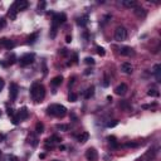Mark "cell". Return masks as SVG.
<instances>
[{
	"label": "cell",
	"mask_w": 161,
	"mask_h": 161,
	"mask_svg": "<svg viewBox=\"0 0 161 161\" xmlns=\"http://www.w3.org/2000/svg\"><path fill=\"white\" fill-rule=\"evenodd\" d=\"M57 129L58 130H60V131H68L69 130V126L68 125H57Z\"/></svg>",
	"instance_id": "484cf974"
},
{
	"label": "cell",
	"mask_w": 161,
	"mask_h": 161,
	"mask_svg": "<svg viewBox=\"0 0 161 161\" xmlns=\"http://www.w3.org/2000/svg\"><path fill=\"white\" fill-rule=\"evenodd\" d=\"M67 20V15L64 13H58L54 14L53 17V22H52V29H50V38H56L57 35V29L60 24L66 23Z\"/></svg>",
	"instance_id": "6da1fadb"
},
{
	"label": "cell",
	"mask_w": 161,
	"mask_h": 161,
	"mask_svg": "<svg viewBox=\"0 0 161 161\" xmlns=\"http://www.w3.org/2000/svg\"><path fill=\"white\" fill-rule=\"evenodd\" d=\"M17 14H18V10L15 9L14 5H11V7L9 8V11H8L9 18H10L11 20H15V19H17Z\"/></svg>",
	"instance_id": "9a60e30c"
},
{
	"label": "cell",
	"mask_w": 161,
	"mask_h": 161,
	"mask_svg": "<svg viewBox=\"0 0 161 161\" xmlns=\"http://www.w3.org/2000/svg\"><path fill=\"white\" fill-rule=\"evenodd\" d=\"M160 69H161V66L160 64H155L154 67H152V73L156 76V80L160 82Z\"/></svg>",
	"instance_id": "d6986e66"
},
{
	"label": "cell",
	"mask_w": 161,
	"mask_h": 161,
	"mask_svg": "<svg viewBox=\"0 0 161 161\" xmlns=\"http://www.w3.org/2000/svg\"><path fill=\"white\" fill-rule=\"evenodd\" d=\"M18 92H19V87H18L17 83H10V87H9V95H10V98L15 101L18 97Z\"/></svg>",
	"instance_id": "52a82bcc"
},
{
	"label": "cell",
	"mask_w": 161,
	"mask_h": 161,
	"mask_svg": "<svg viewBox=\"0 0 161 161\" xmlns=\"http://www.w3.org/2000/svg\"><path fill=\"white\" fill-rule=\"evenodd\" d=\"M45 5H47V3L45 1H40L38 4V10H44L45 9Z\"/></svg>",
	"instance_id": "836d02e7"
},
{
	"label": "cell",
	"mask_w": 161,
	"mask_h": 161,
	"mask_svg": "<svg viewBox=\"0 0 161 161\" xmlns=\"http://www.w3.org/2000/svg\"><path fill=\"white\" fill-rule=\"evenodd\" d=\"M74 63H78V56L74 54Z\"/></svg>",
	"instance_id": "b9f144b4"
},
{
	"label": "cell",
	"mask_w": 161,
	"mask_h": 161,
	"mask_svg": "<svg viewBox=\"0 0 161 161\" xmlns=\"http://www.w3.org/2000/svg\"><path fill=\"white\" fill-rule=\"evenodd\" d=\"M91 72H92V71H91V69H86V72H84V74H89Z\"/></svg>",
	"instance_id": "ee69618b"
},
{
	"label": "cell",
	"mask_w": 161,
	"mask_h": 161,
	"mask_svg": "<svg viewBox=\"0 0 161 161\" xmlns=\"http://www.w3.org/2000/svg\"><path fill=\"white\" fill-rule=\"evenodd\" d=\"M121 71L123 72V73H126V74H132V72H133V67L131 63H129V62H125L121 64Z\"/></svg>",
	"instance_id": "9c48e42d"
},
{
	"label": "cell",
	"mask_w": 161,
	"mask_h": 161,
	"mask_svg": "<svg viewBox=\"0 0 161 161\" xmlns=\"http://www.w3.org/2000/svg\"><path fill=\"white\" fill-rule=\"evenodd\" d=\"M59 53H60V54H62V56H64V57H66V56H67V54H68V52H67V49H62V50H60V52H59Z\"/></svg>",
	"instance_id": "74e56055"
},
{
	"label": "cell",
	"mask_w": 161,
	"mask_h": 161,
	"mask_svg": "<svg viewBox=\"0 0 161 161\" xmlns=\"http://www.w3.org/2000/svg\"><path fill=\"white\" fill-rule=\"evenodd\" d=\"M108 84H110V82H108V80H107V78H105V82H103V86H105V87H107Z\"/></svg>",
	"instance_id": "60d3db41"
},
{
	"label": "cell",
	"mask_w": 161,
	"mask_h": 161,
	"mask_svg": "<svg viewBox=\"0 0 161 161\" xmlns=\"http://www.w3.org/2000/svg\"><path fill=\"white\" fill-rule=\"evenodd\" d=\"M1 44L4 45V47L7 48L8 50L13 49V48L15 47V42L14 40H10V39H1Z\"/></svg>",
	"instance_id": "7c38bea8"
},
{
	"label": "cell",
	"mask_w": 161,
	"mask_h": 161,
	"mask_svg": "<svg viewBox=\"0 0 161 161\" xmlns=\"http://www.w3.org/2000/svg\"><path fill=\"white\" fill-rule=\"evenodd\" d=\"M47 111L49 115H53L56 117H64L67 115V108L62 105H57V103L56 105H50Z\"/></svg>",
	"instance_id": "3957f363"
},
{
	"label": "cell",
	"mask_w": 161,
	"mask_h": 161,
	"mask_svg": "<svg viewBox=\"0 0 161 161\" xmlns=\"http://www.w3.org/2000/svg\"><path fill=\"white\" fill-rule=\"evenodd\" d=\"M77 23H78V25H81V27H86L87 23H88V15H83L82 18L78 19Z\"/></svg>",
	"instance_id": "44dd1931"
},
{
	"label": "cell",
	"mask_w": 161,
	"mask_h": 161,
	"mask_svg": "<svg viewBox=\"0 0 161 161\" xmlns=\"http://www.w3.org/2000/svg\"><path fill=\"white\" fill-rule=\"evenodd\" d=\"M19 116H18V115H14L13 117H11V122H13V125H18L19 123Z\"/></svg>",
	"instance_id": "1f68e13d"
},
{
	"label": "cell",
	"mask_w": 161,
	"mask_h": 161,
	"mask_svg": "<svg viewBox=\"0 0 161 161\" xmlns=\"http://www.w3.org/2000/svg\"><path fill=\"white\" fill-rule=\"evenodd\" d=\"M8 115H9V116H11V117H13L14 116V110H13V108H8Z\"/></svg>",
	"instance_id": "d590c367"
},
{
	"label": "cell",
	"mask_w": 161,
	"mask_h": 161,
	"mask_svg": "<svg viewBox=\"0 0 161 161\" xmlns=\"http://www.w3.org/2000/svg\"><path fill=\"white\" fill-rule=\"evenodd\" d=\"M0 156H1V151H0Z\"/></svg>",
	"instance_id": "c3c4849f"
},
{
	"label": "cell",
	"mask_w": 161,
	"mask_h": 161,
	"mask_svg": "<svg viewBox=\"0 0 161 161\" xmlns=\"http://www.w3.org/2000/svg\"><path fill=\"white\" fill-rule=\"evenodd\" d=\"M135 15L136 17H138V18H145L146 17V10H145L144 8H141V7H135Z\"/></svg>",
	"instance_id": "4fadbf2b"
},
{
	"label": "cell",
	"mask_w": 161,
	"mask_h": 161,
	"mask_svg": "<svg viewBox=\"0 0 161 161\" xmlns=\"http://www.w3.org/2000/svg\"><path fill=\"white\" fill-rule=\"evenodd\" d=\"M13 5L15 7V9H17L18 11L24 10V9L28 8V1H27V0H18V1H15Z\"/></svg>",
	"instance_id": "30bf717a"
},
{
	"label": "cell",
	"mask_w": 161,
	"mask_h": 161,
	"mask_svg": "<svg viewBox=\"0 0 161 161\" xmlns=\"http://www.w3.org/2000/svg\"><path fill=\"white\" fill-rule=\"evenodd\" d=\"M15 60H17V57H15V54L14 53H11L10 54V56H9L8 57V62H7V64L9 66V64H14V63H15Z\"/></svg>",
	"instance_id": "cb8c5ba5"
},
{
	"label": "cell",
	"mask_w": 161,
	"mask_h": 161,
	"mask_svg": "<svg viewBox=\"0 0 161 161\" xmlns=\"http://www.w3.org/2000/svg\"><path fill=\"white\" fill-rule=\"evenodd\" d=\"M84 63H86V64L93 66V64H95V59H93L92 57H87V58H84Z\"/></svg>",
	"instance_id": "83f0119b"
},
{
	"label": "cell",
	"mask_w": 161,
	"mask_h": 161,
	"mask_svg": "<svg viewBox=\"0 0 161 161\" xmlns=\"http://www.w3.org/2000/svg\"><path fill=\"white\" fill-rule=\"evenodd\" d=\"M117 125H118V121L115 120L113 122H108L107 123V127H115V126H117Z\"/></svg>",
	"instance_id": "e575fe53"
},
{
	"label": "cell",
	"mask_w": 161,
	"mask_h": 161,
	"mask_svg": "<svg viewBox=\"0 0 161 161\" xmlns=\"http://www.w3.org/2000/svg\"><path fill=\"white\" fill-rule=\"evenodd\" d=\"M137 161H145V160H142V159H138Z\"/></svg>",
	"instance_id": "bcb514c9"
},
{
	"label": "cell",
	"mask_w": 161,
	"mask_h": 161,
	"mask_svg": "<svg viewBox=\"0 0 161 161\" xmlns=\"http://www.w3.org/2000/svg\"><path fill=\"white\" fill-rule=\"evenodd\" d=\"M107 140L110 141V144L112 145V147H118V142H117V140L115 136H108Z\"/></svg>",
	"instance_id": "7402d4cb"
},
{
	"label": "cell",
	"mask_w": 161,
	"mask_h": 161,
	"mask_svg": "<svg viewBox=\"0 0 161 161\" xmlns=\"http://www.w3.org/2000/svg\"><path fill=\"white\" fill-rule=\"evenodd\" d=\"M127 91H129V87H127V84H125V83L118 84V86L115 88V93L118 96H125L127 93Z\"/></svg>",
	"instance_id": "ba28073f"
},
{
	"label": "cell",
	"mask_w": 161,
	"mask_h": 161,
	"mask_svg": "<svg viewBox=\"0 0 161 161\" xmlns=\"http://www.w3.org/2000/svg\"><path fill=\"white\" fill-rule=\"evenodd\" d=\"M86 159L88 161H97L98 160V152L95 147H89L86 151Z\"/></svg>",
	"instance_id": "8992f818"
},
{
	"label": "cell",
	"mask_w": 161,
	"mask_h": 161,
	"mask_svg": "<svg viewBox=\"0 0 161 161\" xmlns=\"http://www.w3.org/2000/svg\"><path fill=\"white\" fill-rule=\"evenodd\" d=\"M0 116H1V111H0Z\"/></svg>",
	"instance_id": "7dc6e473"
},
{
	"label": "cell",
	"mask_w": 161,
	"mask_h": 161,
	"mask_svg": "<svg viewBox=\"0 0 161 161\" xmlns=\"http://www.w3.org/2000/svg\"><path fill=\"white\" fill-rule=\"evenodd\" d=\"M7 27V20H5V18H0V29L5 28Z\"/></svg>",
	"instance_id": "d6a6232c"
},
{
	"label": "cell",
	"mask_w": 161,
	"mask_h": 161,
	"mask_svg": "<svg viewBox=\"0 0 161 161\" xmlns=\"http://www.w3.org/2000/svg\"><path fill=\"white\" fill-rule=\"evenodd\" d=\"M18 116H19V120H27L29 116V111L27 107H22L18 112Z\"/></svg>",
	"instance_id": "8fae6325"
},
{
	"label": "cell",
	"mask_w": 161,
	"mask_h": 161,
	"mask_svg": "<svg viewBox=\"0 0 161 161\" xmlns=\"http://www.w3.org/2000/svg\"><path fill=\"white\" fill-rule=\"evenodd\" d=\"M127 38V30L123 27H117L115 30V39L117 42H123Z\"/></svg>",
	"instance_id": "277c9868"
},
{
	"label": "cell",
	"mask_w": 161,
	"mask_h": 161,
	"mask_svg": "<svg viewBox=\"0 0 161 161\" xmlns=\"http://www.w3.org/2000/svg\"><path fill=\"white\" fill-rule=\"evenodd\" d=\"M62 82H63V77H62V76H56V77L50 81V83L53 84L54 87H58V86L62 84Z\"/></svg>",
	"instance_id": "2e32d148"
},
{
	"label": "cell",
	"mask_w": 161,
	"mask_h": 161,
	"mask_svg": "<svg viewBox=\"0 0 161 161\" xmlns=\"http://www.w3.org/2000/svg\"><path fill=\"white\" fill-rule=\"evenodd\" d=\"M37 38H38V33H34V34H32V35H30V37L28 38V42H29V43H34Z\"/></svg>",
	"instance_id": "f1b7e54d"
},
{
	"label": "cell",
	"mask_w": 161,
	"mask_h": 161,
	"mask_svg": "<svg viewBox=\"0 0 161 161\" xmlns=\"http://www.w3.org/2000/svg\"><path fill=\"white\" fill-rule=\"evenodd\" d=\"M35 131H37V133H43L44 132V125L42 122H38L35 125Z\"/></svg>",
	"instance_id": "603a6c76"
},
{
	"label": "cell",
	"mask_w": 161,
	"mask_h": 161,
	"mask_svg": "<svg viewBox=\"0 0 161 161\" xmlns=\"http://www.w3.org/2000/svg\"><path fill=\"white\" fill-rule=\"evenodd\" d=\"M34 62V54H30V53H27L24 54L22 58L19 59V63L22 67H25V66H29Z\"/></svg>",
	"instance_id": "5b68a950"
},
{
	"label": "cell",
	"mask_w": 161,
	"mask_h": 161,
	"mask_svg": "<svg viewBox=\"0 0 161 161\" xmlns=\"http://www.w3.org/2000/svg\"><path fill=\"white\" fill-rule=\"evenodd\" d=\"M96 49H97V53H98V56L103 57V56H105V54H106V52H105V49H103L102 47H97Z\"/></svg>",
	"instance_id": "4dcf8cb0"
},
{
	"label": "cell",
	"mask_w": 161,
	"mask_h": 161,
	"mask_svg": "<svg viewBox=\"0 0 161 161\" xmlns=\"http://www.w3.org/2000/svg\"><path fill=\"white\" fill-rule=\"evenodd\" d=\"M122 5L129 9H132L136 7V1L135 0H122Z\"/></svg>",
	"instance_id": "e0dca14e"
},
{
	"label": "cell",
	"mask_w": 161,
	"mask_h": 161,
	"mask_svg": "<svg viewBox=\"0 0 161 161\" xmlns=\"http://www.w3.org/2000/svg\"><path fill=\"white\" fill-rule=\"evenodd\" d=\"M147 95L151 96V97H159L160 93H159V91H157V89H155V88H151V89H148Z\"/></svg>",
	"instance_id": "d4e9b609"
},
{
	"label": "cell",
	"mask_w": 161,
	"mask_h": 161,
	"mask_svg": "<svg viewBox=\"0 0 161 161\" xmlns=\"http://www.w3.org/2000/svg\"><path fill=\"white\" fill-rule=\"evenodd\" d=\"M9 160H10V161H19L17 156H10V157H9Z\"/></svg>",
	"instance_id": "ab89813d"
},
{
	"label": "cell",
	"mask_w": 161,
	"mask_h": 161,
	"mask_svg": "<svg viewBox=\"0 0 161 161\" xmlns=\"http://www.w3.org/2000/svg\"><path fill=\"white\" fill-rule=\"evenodd\" d=\"M49 141H53V142H60L62 141V138L59 137V136H57V135H53L52 137L49 138Z\"/></svg>",
	"instance_id": "f546056e"
},
{
	"label": "cell",
	"mask_w": 161,
	"mask_h": 161,
	"mask_svg": "<svg viewBox=\"0 0 161 161\" xmlns=\"http://www.w3.org/2000/svg\"><path fill=\"white\" fill-rule=\"evenodd\" d=\"M30 96L33 97L35 102H40L45 96V88L40 83H34L30 88Z\"/></svg>",
	"instance_id": "7a4b0ae2"
},
{
	"label": "cell",
	"mask_w": 161,
	"mask_h": 161,
	"mask_svg": "<svg viewBox=\"0 0 161 161\" xmlns=\"http://www.w3.org/2000/svg\"><path fill=\"white\" fill-rule=\"evenodd\" d=\"M120 53L122 54V56H126V57H130L133 54V49L131 47H122L120 49Z\"/></svg>",
	"instance_id": "5bb4252c"
},
{
	"label": "cell",
	"mask_w": 161,
	"mask_h": 161,
	"mask_svg": "<svg viewBox=\"0 0 161 161\" xmlns=\"http://www.w3.org/2000/svg\"><path fill=\"white\" fill-rule=\"evenodd\" d=\"M66 42H67V43H71V42H72V37H71V35H67V37H66Z\"/></svg>",
	"instance_id": "f35d334b"
},
{
	"label": "cell",
	"mask_w": 161,
	"mask_h": 161,
	"mask_svg": "<svg viewBox=\"0 0 161 161\" xmlns=\"http://www.w3.org/2000/svg\"><path fill=\"white\" fill-rule=\"evenodd\" d=\"M4 80H3V78H0V92H1V89L3 88H4Z\"/></svg>",
	"instance_id": "8d00e7d4"
},
{
	"label": "cell",
	"mask_w": 161,
	"mask_h": 161,
	"mask_svg": "<svg viewBox=\"0 0 161 161\" xmlns=\"http://www.w3.org/2000/svg\"><path fill=\"white\" fill-rule=\"evenodd\" d=\"M88 138H89V133H88V132H82L81 135L78 136V141H80L81 144H84V142H87Z\"/></svg>",
	"instance_id": "ac0fdd59"
},
{
	"label": "cell",
	"mask_w": 161,
	"mask_h": 161,
	"mask_svg": "<svg viewBox=\"0 0 161 161\" xmlns=\"http://www.w3.org/2000/svg\"><path fill=\"white\" fill-rule=\"evenodd\" d=\"M77 95H76V93H69V96H68V101L69 102H76L77 101Z\"/></svg>",
	"instance_id": "4316f807"
},
{
	"label": "cell",
	"mask_w": 161,
	"mask_h": 161,
	"mask_svg": "<svg viewBox=\"0 0 161 161\" xmlns=\"http://www.w3.org/2000/svg\"><path fill=\"white\" fill-rule=\"evenodd\" d=\"M39 157H40V159H44V157H45V154H42V155H40V156H39Z\"/></svg>",
	"instance_id": "f6af8a7d"
},
{
	"label": "cell",
	"mask_w": 161,
	"mask_h": 161,
	"mask_svg": "<svg viewBox=\"0 0 161 161\" xmlns=\"http://www.w3.org/2000/svg\"><path fill=\"white\" fill-rule=\"evenodd\" d=\"M93 95H95V87H93V86H91L89 88H87L86 93H84V97H86L87 99H89V98H91V97H92Z\"/></svg>",
	"instance_id": "ffe728a7"
},
{
	"label": "cell",
	"mask_w": 161,
	"mask_h": 161,
	"mask_svg": "<svg viewBox=\"0 0 161 161\" xmlns=\"http://www.w3.org/2000/svg\"><path fill=\"white\" fill-rule=\"evenodd\" d=\"M4 137H5V136H4V135H3V133H0V142H1V141H3V140H4Z\"/></svg>",
	"instance_id": "7bdbcfd3"
}]
</instances>
